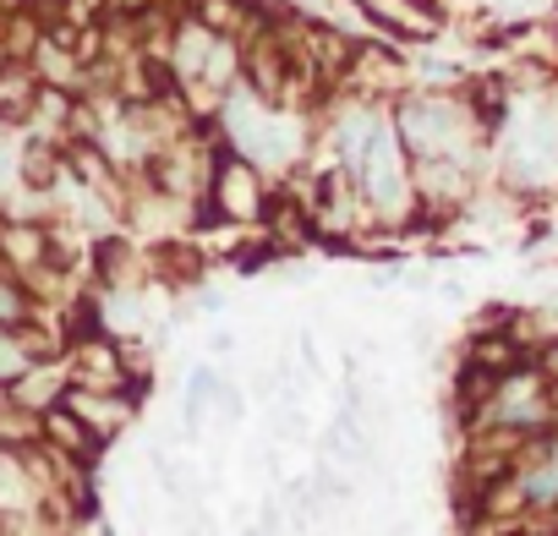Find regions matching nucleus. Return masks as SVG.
I'll return each mask as SVG.
<instances>
[{
  "mask_svg": "<svg viewBox=\"0 0 558 536\" xmlns=\"http://www.w3.org/2000/svg\"><path fill=\"white\" fill-rule=\"evenodd\" d=\"M45 443L56 449V454H66V460H77V465H94L99 454H105V438L66 405V400H56L50 411H45Z\"/></svg>",
  "mask_w": 558,
  "mask_h": 536,
  "instance_id": "obj_1",
  "label": "nucleus"
},
{
  "mask_svg": "<svg viewBox=\"0 0 558 536\" xmlns=\"http://www.w3.org/2000/svg\"><path fill=\"white\" fill-rule=\"evenodd\" d=\"M34 443H45V411H28L7 394L0 400V454H23Z\"/></svg>",
  "mask_w": 558,
  "mask_h": 536,
  "instance_id": "obj_2",
  "label": "nucleus"
},
{
  "mask_svg": "<svg viewBox=\"0 0 558 536\" xmlns=\"http://www.w3.org/2000/svg\"><path fill=\"white\" fill-rule=\"evenodd\" d=\"M28 367H34V351L23 345V334H17V329H0V383L12 389Z\"/></svg>",
  "mask_w": 558,
  "mask_h": 536,
  "instance_id": "obj_3",
  "label": "nucleus"
},
{
  "mask_svg": "<svg viewBox=\"0 0 558 536\" xmlns=\"http://www.w3.org/2000/svg\"><path fill=\"white\" fill-rule=\"evenodd\" d=\"M214 411H219V422H225V427H235V422L246 416V394H241L235 383H219V394H214Z\"/></svg>",
  "mask_w": 558,
  "mask_h": 536,
  "instance_id": "obj_4",
  "label": "nucleus"
},
{
  "mask_svg": "<svg viewBox=\"0 0 558 536\" xmlns=\"http://www.w3.org/2000/svg\"><path fill=\"white\" fill-rule=\"evenodd\" d=\"M208 345H214V356H230V351H235V334H230V329H214Z\"/></svg>",
  "mask_w": 558,
  "mask_h": 536,
  "instance_id": "obj_5",
  "label": "nucleus"
},
{
  "mask_svg": "<svg viewBox=\"0 0 558 536\" xmlns=\"http://www.w3.org/2000/svg\"><path fill=\"white\" fill-rule=\"evenodd\" d=\"M34 7V0H0V12H7V17H17V12H28Z\"/></svg>",
  "mask_w": 558,
  "mask_h": 536,
  "instance_id": "obj_6",
  "label": "nucleus"
},
{
  "mask_svg": "<svg viewBox=\"0 0 558 536\" xmlns=\"http://www.w3.org/2000/svg\"><path fill=\"white\" fill-rule=\"evenodd\" d=\"M56 7H61V0H34V12H39V17H45V23H50V17H56Z\"/></svg>",
  "mask_w": 558,
  "mask_h": 536,
  "instance_id": "obj_7",
  "label": "nucleus"
},
{
  "mask_svg": "<svg viewBox=\"0 0 558 536\" xmlns=\"http://www.w3.org/2000/svg\"><path fill=\"white\" fill-rule=\"evenodd\" d=\"M0 400H7V383H0Z\"/></svg>",
  "mask_w": 558,
  "mask_h": 536,
  "instance_id": "obj_8",
  "label": "nucleus"
}]
</instances>
